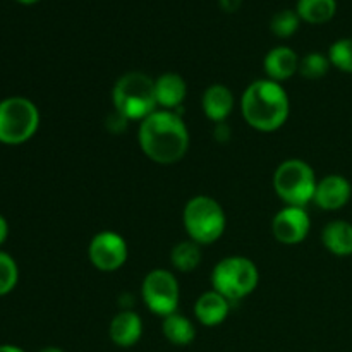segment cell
I'll return each instance as SVG.
<instances>
[{"mask_svg": "<svg viewBox=\"0 0 352 352\" xmlns=\"http://www.w3.org/2000/svg\"><path fill=\"white\" fill-rule=\"evenodd\" d=\"M138 140L150 160L160 165H172L188 153L189 131L179 113L162 109L141 120Z\"/></svg>", "mask_w": 352, "mask_h": 352, "instance_id": "obj_1", "label": "cell"}, {"mask_svg": "<svg viewBox=\"0 0 352 352\" xmlns=\"http://www.w3.org/2000/svg\"><path fill=\"white\" fill-rule=\"evenodd\" d=\"M241 112L251 127L261 133H272L287 122L291 102L280 82L258 79L243 93Z\"/></svg>", "mask_w": 352, "mask_h": 352, "instance_id": "obj_2", "label": "cell"}, {"mask_svg": "<svg viewBox=\"0 0 352 352\" xmlns=\"http://www.w3.org/2000/svg\"><path fill=\"white\" fill-rule=\"evenodd\" d=\"M116 112L127 120H143L157 110L155 79L143 72H127L117 79L112 91Z\"/></svg>", "mask_w": 352, "mask_h": 352, "instance_id": "obj_3", "label": "cell"}, {"mask_svg": "<svg viewBox=\"0 0 352 352\" xmlns=\"http://www.w3.org/2000/svg\"><path fill=\"white\" fill-rule=\"evenodd\" d=\"M186 232L189 239L199 246H208L219 241L226 230V213L220 203L210 196H195L186 203L184 213Z\"/></svg>", "mask_w": 352, "mask_h": 352, "instance_id": "obj_4", "label": "cell"}, {"mask_svg": "<svg viewBox=\"0 0 352 352\" xmlns=\"http://www.w3.org/2000/svg\"><path fill=\"white\" fill-rule=\"evenodd\" d=\"M316 184L315 170L299 158L282 162L274 174L275 192L287 206L305 208L315 198Z\"/></svg>", "mask_w": 352, "mask_h": 352, "instance_id": "obj_5", "label": "cell"}, {"mask_svg": "<svg viewBox=\"0 0 352 352\" xmlns=\"http://www.w3.org/2000/svg\"><path fill=\"white\" fill-rule=\"evenodd\" d=\"M260 274L250 258L227 256L215 265L212 272L213 291L229 301H239L256 289Z\"/></svg>", "mask_w": 352, "mask_h": 352, "instance_id": "obj_6", "label": "cell"}, {"mask_svg": "<svg viewBox=\"0 0 352 352\" xmlns=\"http://www.w3.org/2000/svg\"><path fill=\"white\" fill-rule=\"evenodd\" d=\"M40 112L31 100L10 96L0 102V143L23 144L36 134Z\"/></svg>", "mask_w": 352, "mask_h": 352, "instance_id": "obj_7", "label": "cell"}, {"mask_svg": "<svg viewBox=\"0 0 352 352\" xmlns=\"http://www.w3.org/2000/svg\"><path fill=\"white\" fill-rule=\"evenodd\" d=\"M141 296L146 308L162 318L177 313L179 296H181L179 282L168 270L164 268L151 270L141 285Z\"/></svg>", "mask_w": 352, "mask_h": 352, "instance_id": "obj_8", "label": "cell"}, {"mask_svg": "<svg viewBox=\"0 0 352 352\" xmlns=\"http://www.w3.org/2000/svg\"><path fill=\"white\" fill-rule=\"evenodd\" d=\"M88 258L100 272H116L126 263L127 244L122 236L112 230L98 232L88 248Z\"/></svg>", "mask_w": 352, "mask_h": 352, "instance_id": "obj_9", "label": "cell"}, {"mask_svg": "<svg viewBox=\"0 0 352 352\" xmlns=\"http://www.w3.org/2000/svg\"><path fill=\"white\" fill-rule=\"evenodd\" d=\"M309 229H311L309 215L305 208H299V206H285L275 215L272 222L275 239L287 246L302 243L308 237Z\"/></svg>", "mask_w": 352, "mask_h": 352, "instance_id": "obj_10", "label": "cell"}, {"mask_svg": "<svg viewBox=\"0 0 352 352\" xmlns=\"http://www.w3.org/2000/svg\"><path fill=\"white\" fill-rule=\"evenodd\" d=\"M352 195L351 182L339 174H332L318 181L313 201L327 212H337L349 203Z\"/></svg>", "mask_w": 352, "mask_h": 352, "instance_id": "obj_11", "label": "cell"}, {"mask_svg": "<svg viewBox=\"0 0 352 352\" xmlns=\"http://www.w3.org/2000/svg\"><path fill=\"white\" fill-rule=\"evenodd\" d=\"M109 336L112 342L119 347H133L140 342L143 336V322L140 315L131 309H122L112 318L109 327Z\"/></svg>", "mask_w": 352, "mask_h": 352, "instance_id": "obj_12", "label": "cell"}, {"mask_svg": "<svg viewBox=\"0 0 352 352\" xmlns=\"http://www.w3.org/2000/svg\"><path fill=\"white\" fill-rule=\"evenodd\" d=\"M230 311V301L217 291L205 292L195 305V315L205 327H217L226 322Z\"/></svg>", "mask_w": 352, "mask_h": 352, "instance_id": "obj_13", "label": "cell"}, {"mask_svg": "<svg viewBox=\"0 0 352 352\" xmlns=\"http://www.w3.org/2000/svg\"><path fill=\"white\" fill-rule=\"evenodd\" d=\"M299 60L301 58L292 48L275 47L265 57V72L272 81H285L299 71Z\"/></svg>", "mask_w": 352, "mask_h": 352, "instance_id": "obj_14", "label": "cell"}, {"mask_svg": "<svg viewBox=\"0 0 352 352\" xmlns=\"http://www.w3.org/2000/svg\"><path fill=\"white\" fill-rule=\"evenodd\" d=\"M155 93H157L158 107L164 110L179 109L188 93V85L182 76L175 72H165L160 78L155 79Z\"/></svg>", "mask_w": 352, "mask_h": 352, "instance_id": "obj_15", "label": "cell"}, {"mask_svg": "<svg viewBox=\"0 0 352 352\" xmlns=\"http://www.w3.org/2000/svg\"><path fill=\"white\" fill-rule=\"evenodd\" d=\"M234 95L227 86L212 85L203 95V112L212 122L222 124L232 113Z\"/></svg>", "mask_w": 352, "mask_h": 352, "instance_id": "obj_16", "label": "cell"}, {"mask_svg": "<svg viewBox=\"0 0 352 352\" xmlns=\"http://www.w3.org/2000/svg\"><path fill=\"white\" fill-rule=\"evenodd\" d=\"M322 243L336 256L352 254V223L346 220H333L325 226L322 232Z\"/></svg>", "mask_w": 352, "mask_h": 352, "instance_id": "obj_17", "label": "cell"}, {"mask_svg": "<svg viewBox=\"0 0 352 352\" xmlns=\"http://www.w3.org/2000/svg\"><path fill=\"white\" fill-rule=\"evenodd\" d=\"M162 332H164L165 339L174 346H189L196 337V329L191 320L179 313L165 316L164 323H162Z\"/></svg>", "mask_w": 352, "mask_h": 352, "instance_id": "obj_18", "label": "cell"}, {"mask_svg": "<svg viewBox=\"0 0 352 352\" xmlns=\"http://www.w3.org/2000/svg\"><path fill=\"white\" fill-rule=\"evenodd\" d=\"M296 12L308 24H325L337 12L336 0H298Z\"/></svg>", "mask_w": 352, "mask_h": 352, "instance_id": "obj_19", "label": "cell"}, {"mask_svg": "<svg viewBox=\"0 0 352 352\" xmlns=\"http://www.w3.org/2000/svg\"><path fill=\"white\" fill-rule=\"evenodd\" d=\"M170 260L175 270L182 272V274L196 270L198 265L201 263V246L191 239L182 241L177 246H174Z\"/></svg>", "mask_w": 352, "mask_h": 352, "instance_id": "obj_20", "label": "cell"}, {"mask_svg": "<svg viewBox=\"0 0 352 352\" xmlns=\"http://www.w3.org/2000/svg\"><path fill=\"white\" fill-rule=\"evenodd\" d=\"M330 60L329 55H323L320 52H311V54L305 55V57L299 60V74L305 79L309 81H316V79H322L323 76L329 72L330 69Z\"/></svg>", "mask_w": 352, "mask_h": 352, "instance_id": "obj_21", "label": "cell"}, {"mask_svg": "<svg viewBox=\"0 0 352 352\" xmlns=\"http://www.w3.org/2000/svg\"><path fill=\"white\" fill-rule=\"evenodd\" d=\"M301 17L298 16L296 10H278L274 17H272L270 30L275 36L278 38H289L298 31Z\"/></svg>", "mask_w": 352, "mask_h": 352, "instance_id": "obj_22", "label": "cell"}, {"mask_svg": "<svg viewBox=\"0 0 352 352\" xmlns=\"http://www.w3.org/2000/svg\"><path fill=\"white\" fill-rule=\"evenodd\" d=\"M329 60L339 71L352 74V38L337 40L329 50Z\"/></svg>", "mask_w": 352, "mask_h": 352, "instance_id": "obj_23", "label": "cell"}, {"mask_svg": "<svg viewBox=\"0 0 352 352\" xmlns=\"http://www.w3.org/2000/svg\"><path fill=\"white\" fill-rule=\"evenodd\" d=\"M17 278H19V270H17L14 258L0 251V296H6L14 291Z\"/></svg>", "mask_w": 352, "mask_h": 352, "instance_id": "obj_24", "label": "cell"}, {"mask_svg": "<svg viewBox=\"0 0 352 352\" xmlns=\"http://www.w3.org/2000/svg\"><path fill=\"white\" fill-rule=\"evenodd\" d=\"M219 3L226 12H236L243 6V0H219Z\"/></svg>", "mask_w": 352, "mask_h": 352, "instance_id": "obj_25", "label": "cell"}, {"mask_svg": "<svg viewBox=\"0 0 352 352\" xmlns=\"http://www.w3.org/2000/svg\"><path fill=\"white\" fill-rule=\"evenodd\" d=\"M7 236H9V223H7V220L0 215V246L6 243Z\"/></svg>", "mask_w": 352, "mask_h": 352, "instance_id": "obj_26", "label": "cell"}, {"mask_svg": "<svg viewBox=\"0 0 352 352\" xmlns=\"http://www.w3.org/2000/svg\"><path fill=\"white\" fill-rule=\"evenodd\" d=\"M0 352H24L21 347L10 346V344H6V346H0Z\"/></svg>", "mask_w": 352, "mask_h": 352, "instance_id": "obj_27", "label": "cell"}, {"mask_svg": "<svg viewBox=\"0 0 352 352\" xmlns=\"http://www.w3.org/2000/svg\"><path fill=\"white\" fill-rule=\"evenodd\" d=\"M38 352H64V351L58 349V347H45V349H41Z\"/></svg>", "mask_w": 352, "mask_h": 352, "instance_id": "obj_28", "label": "cell"}, {"mask_svg": "<svg viewBox=\"0 0 352 352\" xmlns=\"http://www.w3.org/2000/svg\"><path fill=\"white\" fill-rule=\"evenodd\" d=\"M19 3H24V6H31V3H36L38 0H17Z\"/></svg>", "mask_w": 352, "mask_h": 352, "instance_id": "obj_29", "label": "cell"}]
</instances>
